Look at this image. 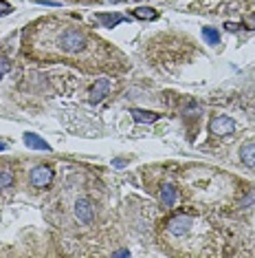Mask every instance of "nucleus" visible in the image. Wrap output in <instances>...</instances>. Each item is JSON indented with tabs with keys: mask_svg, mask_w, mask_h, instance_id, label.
<instances>
[{
	"mask_svg": "<svg viewBox=\"0 0 255 258\" xmlns=\"http://www.w3.org/2000/svg\"><path fill=\"white\" fill-rule=\"evenodd\" d=\"M60 49L64 53H79V51L86 49V36L77 29H68L60 38Z\"/></svg>",
	"mask_w": 255,
	"mask_h": 258,
	"instance_id": "1",
	"label": "nucleus"
},
{
	"mask_svg": "<svg viewBox=\"0 0 255 258\" xmlns=\"http://www.w3.org/2000/svg\"><path fill=\"white\" fill-rule=\"evenodd\" d=\"M209 130H211V135H215V137H227V135H231L233 130H235V121L227 115H218V117L211 119Z\"/></svg>",
	"mask_w": 255,
	"mask_h": 258,
	"instance_id": "2",
	"label": "nucleus"
},
{
	"mask_svg": "<svg viewBox=\"0 0 255 258\" xmlns=\"http://www.w3.org/2000/svg\"><path fill=\"white\" fill-rule=\"evenodd\" d=\"M191 216H187V214H178V216L170 218V223H167V230H170V234L174 236H185L189 232V227H191Z\"/></svg>",
	"mask_w": 255,
	"mask_h": 258,
	"instance_id": "3",
	"label": "nucleus"
},
{
	"mask_svg": "<svg viewBox=\"0 0 255 258\" xmlns=\"http://www.w3.org/2000/svg\"><path fill=\"white\" fill-rule=\"evenodd\" d=\"M51 181H53V170L48 165H35L31 170V183L35 188H46Z\"/></svg>",
	"mask_w": 255,
	"mask_h": 258,
	"instance_id": "4",
	"label": "nucleus"
},
{
	"mask_svg": "<svg viewBox=\"0 0 255 258\" xmlns=\"http://www.w3.org/2000/svg\"><path fill=\"white\" fill-rule=\"evenodd\" d=\"M110 91H112V80H108V77H99V80L92 84V89H90V102L99 104L101 99L110 93Z\"/></svg>",
	"mask_w": 255,
	"mask_h": 258,
	"instance_id": "5",
	"label": "nucleus"
},
{
	"mask_svg": "<svg viewBox=\"0 0 255 258\" xmlns=\"http://www.w3.org/2000/svg\"><path fill=\"white\" fill-rule=\"evenodd\" d=\"M75 216H77L79 223H92L95 218V208H92L90 199H79L75 203Z\"/></svg>",
	"mask_w": 255,
	"mask_h": 258,
	"instance_id": "6",
	"label": "nucleus"
},
{
	"mask_svg": "<svg viewBox=\"0 0 255 258\" xmlns=\"http://www.w3.org/2000/svg\"><path fill=\"white\" fill-rule=\"evenodd\" d=\"M132 119L139 121V124H154V121L161 119V115L158 113H152V111H141V108H132L130 111Z\"/></svg>",
	"mask_w": 255,
	"mask_h": 258,
	"instance_id": "7",
	"label": "nucleus"
},
{
	"mask_svg": "<svg viewBox=\"0 0 255 258\" xmlns=\"http://www.w3.org/2000/svg\"><path fill=\"white\" fill-rule=\"evenodd\" d=\"M22 139H24V143L31 148V150H51V146H48L42 137H38L35 133H24Z\"/></svg>",
	"mask_w": 255,
	"mask_h": 258,
	"instance_id": "8",
	"label": "nucleus"
},
{
	"mask_svg": "<svg viewBox=\"0 0 255 258\" xmlns=\"http://www.w3.org/2000/svg\"><path fill=\"white\" fill-rule=\"evenodd\" d=\"M240 159L244 165L249 168H255V141H249L240 148Z\"/></svg>",
	"mask_w": 255,
	"mask_h": 258,
	"instance_id": "9",
	"label": "nucleus"
},
{
	"mask_svg": "<svg viewBox=\"0 0 255 258\" xmlns=\"http://www.w3.org/2000/svg\"><path fill=\"white\" fill-rule=\"evenodd\" d=\"M97 18H99V23L104 24L106 29H114L117 24H121V23H126V16H121V14H97Z\"/></svg>",
	"mask_w": 255,
	"mask_h": 258,
	"instance_id": "10",
	"label": "nucleus"
},
{
	"mask_svg": "<svg viewBox=\"0 0 255 258\" xmlns=\"http://www.w3.org/2000/svg\"><path fill=\"white\" fill-rule=\"evenodd\" d=\"M161 201H163V205H174V201H176V188L170 186V183H165V186L161 188Z\"/></svg>",
	"mask_w": 255,
	"mask_h": 258,
	"instance_id": "11",
	"label": "nucleus"
},
{
	"mask_svg": "<svg viewBox=\"0 0 255 258\" xmlns=\"http://www.w3.org/2000/svg\"><path fill=\"white\" fill-rule=\"evenodd\" d=\"M132 14H134V18H141V20H156L158 18L156 9H152V7H136Z\"/></svg>",
	"mask_w": 255,
	"mask_h": 258,
	"instance_id": "12",
	"label": "nucleus"
},
{
	"mask_svg": "<svg viewBox=\"0 0 255 258\" xmlns=\"http://www.w3.org/2000/svg\"><path fill=\"white\" fill-rule=\"evenodd\" d=\"M202 38H205V42H207V45H211V47H215L220 42V33L215 31L213 27H205V29H202Z\"/></svg>",
	"mask_w": 255,
	"mask_h": 258,
	"instance_id": "13",
	"label": "nucleus"
},
{
	"mask_svg": "<svg viewBox=\"0 0 255 258\" xmlns=\"http://www.w3.org/2000/svg\"><path fill=\"white\" fill-rule=\"evenodd\" d=\"M13 183V172L11 170H0V190L9 188Z\"/></svg>",
	"mask_w": 255,
	"mask_h": 258,
	"instance_id": "14",
	"label": "nucleus"
},
{
	"mask_svg": "<svg viewBox=\"0 0 255 258\" xmlns=\"http://www.w3.org/2000/svg\"><path fill=\"white\" fill-rule=\"evenodd\" d=\"M7 71H9V60L4 55H0V80L7 75Z\"/></svg>",
	"mask_w": 255,
	"mask_h": 258,
	"instance_id": "15",
	"label": "nucleus"
},
{
	"mask_svg": "<svg viewBox=\"0 0 255 258\" xmlns=\"http://www.w3.org/2000/svg\"><path fill=\"white\" fill-rule=\"evenodd\" d=\"M13 11V7L9 5V2H4V0H0V16H7V14H11Z\"/></svg>",
	"mask_w": 255,
	"mask_h": 258,
	"instance_id": "16",
	"label": "nucleus"
},
{
	"mask_svg": "<svg viewBox=\"0 0 255 258\" xmlns=\"http://www.w3.org/2000/svg\"><path fill=\"white\" fill-rule=\"evenodd\" d=\"M224 29L227 31H240V29H244V24H237V23H224Z\"/></svg>",
	"mask_w": 255,
	"mask_h": 258,
	"instance_id": "17",
	"label": "nucleus"
},
{
	"mask_svg": "<svg viewBox=\"0 0 255 258\" xmlns=\"http://www.w3.org/2000/svg\"><path fill=\"white\" fill-rule=\"evenodd\" d=\"M246 27H251V29H255V14H251L249 18H246Z\"/></svg>",
	"mask_w": 255,
	"mask_h": 258,
	"instance_id": "18",
	"label": "nucleus"
},
{
	"mask_svg": "<svg viewBox=\"0 0 255 258\" xmlns=\"http://www.w3.org/2000/svg\"><path fill=\"white\" fill-rule=\"evenodd\" d=\"M128 254H130L128 249H119V252H114V256H128Z\"/></svg>",
	"mask_w": 255,
	"mask_h": 258,
	"instance_id": "19",
	"label": "nucleus"
},
{
	"mask_svg": "<svg viewBox=\"0 0 255 258\" xmlns=\"http://www.w3.org/2000/svg\"><path fill=\"white\" fill-rule=\"evenodd\" d=\"M110 2H121V0H110Z\"/></svg>",
	"mask_w": 255,
	"mask_h": 258,
	"instance_id": "20",
	"label": "nucleus"
},
{
	"mask_svg": "<svg viewBox=\"0 0 255 258\" xmlns=\"http://www.w3.org/2000/svg\"><path fill=\"white\" fill-rule=\"evenodd\" d=\"M0 150H4V146H2V143H0Z\"/></svg>",
	"mask_w": 255,
	"mask_h": 258,
	"instance_id": "21",
	"label": "nucleus"
}]
</instances>
